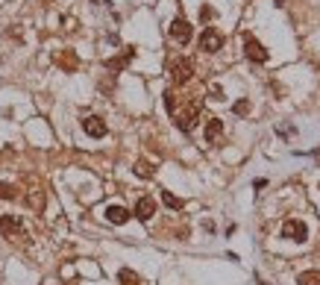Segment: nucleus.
<instances>
[{"label": "nucleus", "mask_w": 320, "mask_h": 285, "mask_svg": "<svg viewBox=\"0 0 320 285\" xmlns=\"http://www.w3.org/2000/svg\"><path fill=\"white\" fill-rule=\"evenodd\" d=\"M0 232H3V235H21V232H24L21 218H15V215H3V218H0Z\"/></svg>", "instance_id": "nucleus-7"}, {"label": "nucleus", "mask_w": 320, "mask_h": 285, "mask_svg": "<svg viewBox=\"0 0 320 285\" xmlns=\"http://www.w3.org/2000/svg\"><path fill=\"white\" fill-rule=\"evenodd\" d=\"M156 215V203H153V197H141V200L135 203V218L138 221H150Z\"/></svg>", "instance_id": "nucleus-8"}, {"label": "nucleus", "mask_w": 320, "mask_h": 285, "mask_svg": "<svg viewBox=\"0 0 320 285\" xmlns=\"http://www.w3.org/2000/svg\"><path fill=\"white\" fill-rule=\"evenodd\" d=\"M200 48L206 50V53H217V50L224 48V36L214 30V27H206L200 36Z\"/></svg>", "instance_id": "nucleus-2"}, {"label": "nucleus", "mask_w": 320, "mask_h": 285, "mask_svg": "<svg viewBox=\"0 0 320 285\" xmlns=\"http://www.w3.org/2000/svg\"><path fill=\"white\" fill-rule=\"evenodd\" d=\"M276 132H279V135H285V138L297 135V130H294V127H288V124H279V127H276Z\"/></svg>", "instance_id": "nucleus-17"}, {"label": "nucleus", "mask_w": 320, "mask_h": 285, "mask_svg": "<svg viewBox=\"0 0 320 285\" xmlns=\"http://www.w3.org/2000/svg\"><path fill=\"white\" fill-rule=\"evenodd\" d=\"M224 135V121H217V118H212L209 124H206V141L209 144H214L217 138Z\"/></svg>", "instance_id": "nucleus-9"}, {"label": "nucleus", "mask_w": 320, "mask_h": 285, "mask_svg": "<svg viewBox=\"0 0 320 285\" xmlns=\"http://www.w3.org/2000/svg\"><path fill=\"white\" fill-rule=\"evenodd\" d=\"M244 53H247L253 62H267V50L261 48L253 36H244Z\"/></svg>", "instance_id": "nucleus-5"}, {"label": "nucleus", "mask_w": 320, "mask_h": 285, "mask_svg": "<svg viewBox=\"0 0 320 285\" xmlns=\"http://www.w3.org/2000/svg\"><path fill=\"white\" fill-rule=\"evenodd\" d=\"M282 235L288 238V241H306L308 238V229L303 221H294V218H288L282 224Z\"/></svg>", "instance_id": "nucleus-3"}, {"label": "nucleus", "mask_w": 320, "mask_h": 285, "mask_svg": "<svg viewBox=\"0 0 320 285\" xmlns=\"http://www.w3.org/2000/svg\"><path fill=\"white\" fill-rule=\"evenodd\" d=\"M120 282L124 285H138V276H135L132 271H120Z\"/></svg>", "instance_id": "nucleus-15"}, {"label": "nucleus", "mask_w": 320, "mask_h": 285, "mask_svg": "<svg viewBox=\"0 0 320 285\" xmlns=\"http://www.w3.org/2000/svg\"><path fill=\"white\" fill-rule=\"evenodd\" d=\"M167 33H170V38H174V41H179V44H188V41H191V24L185 21V18H177V21L170 24V30H167Z\"/></svg>", "instance_id": "nucleus-4"}, {"label": "nucleus", "mask_w": 320, "mask_h": 285, "mask_svg": "<svg viewBox=\"0 0 320 285\" xmlns=\"http://www.w3.org/2000/svg\"><path fill=\"white\" fill-rule=\"evenodd\" d=\"M15 197V185L9 182H0V200H12Z\"/></svg>", "instance_id": "nucleus-13"}, {"label": "nucleus", "mask_w": 320, "mask_h": 285, "mask_svg": "<svg viewBox=\"0 0 320 285\" xmlns=\"http://www.w3.org/2000/svg\"><path fill=\"white\" fill-rule=\"evenodd\" d=\"M106 218L112 221V224H127V221H130V212H127L124 206H109V209H106Z\"/></svg>", "instance_id": "nucleus-10"}, {"label": "nucleus", "mask_w": 320, "mask_h": 285, "mask_svg": "<svg viewBox=\"0 0 320 285\" xmlns=\"http://www.w3.org/2000/svg\"><path fill=\"white\" fill-rule=\"evenodd\" d=\"M135 174H138V177H153V168L147 165V162H138V165H135Z\"/></svg>", "instance_id": "nucleus-16"}, {"label": "nucleus", "mask_w": 320, "mask_h": 285, "mask_svg": "<svg viewBox=\"0 0 320 285\" xmlns=\"http://www.w3.org/2000/svg\"><path fill=\"white\" fill-rule=\"evenodd\" d=\"M235 112H238V115H247V112H250V103H247V100L235 103Z\"/></svg>", "instance_id": "nucleus-18"}, {"label": "nucleus", "mask_w": 320, "mask_h": 285, "mask_svg": "<svg viewBox=\"0 0 320 285\" xmlns=\"http://www.w3.org/2000/svg\"><path fill=\"white\" fill-rule=\"evenodd\" d=\"M191 77H194V62L191 59H174L170 62V80L177 85L188 83Z\"/></svg>", "instance_id": "nucleus-1"}, {"label": "nucleus", "mask_w": 320, "mask_h": 285, "mask_svg": "<svg viewBox=\"0 0 320 285\" xmlns=\"http://www.w3.org/2000/svg\"><path fill=\"white\" fill-rule=\"evenodd\" d=\"M165 106H167V112H170V115L177 112V94H174V91H165Z\"/></svg>", "instance_id": "nucleus-14"}, {"label": "nucleus", "mask_w": 320, "mask_h": 285, "mask_svg": "<svg viewBox=\"0 0 320 285\" xmlns=\"http://www.w3.org/2000/svg\"><path fill=\"white\" fill-rule=\"evenodd\" d=\"M297 282L300 285H320V273L317 271H306V273L297 276Z\"/></svg>", "instance_id": "nucleus-11"}, {"label": "nucleus", "mask_w": 320, "mask_h": 285, "mask_svg": "<svg viewBox=\"0 0 320 285\" xmlns=\"http://www.w3.org/2000/svg\"><path fill=\"white\" fill-rule=\"evenodd\" d=\"M83 130L91 135V138H103L106 135V121L97 118V115H88V118L83 121Z\"/></svg>", "instance_id": "nucleus-6"}, {"label": "nucleus", "mask_w": 320, "mask_h": 285, "mask_svg": "<svg viewBox=\"0 0 320 285\" xmlns=\"http://www.w3.org/2000/svg\"><path fill=\"white\" fill-rule=\"evenodd\" d=\"M162 200H165V206H170V209H182V200H179V197H174L170 191H165V194H162Z\"/></svg>", "instance_id": "nucleus-12"}]
</instances>
